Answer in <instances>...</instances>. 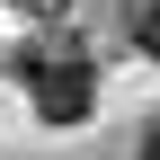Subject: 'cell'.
I'll list each match as a JSON object with an SVG mask.
<instances>
[{"label":"cell","instance_id":"cell-1","mask_svg":"<svg viewBox=\"0 0 160 160\" xmlns=\"http://www.w3.org/2000/svg\"><path fill=\"white\" fill-rule=\"evenodd\" d=\"M18 71H27V98H36L45 125H89V107H98V71H89V53H71V45H36V53H18Z\"/></svg>","mask_w":160,"mask_h":160},{"label":"cell","instance_id":"cell-2","mask_svg":"<svg viewBox=\"0 0 160 160\" xmlns=\"http://www.w3.org/2000/svg\"><path fill=\"white\" fill-rule=\"evenodd\" d=\"M125 27H133V45L160 62V0H125Z\"/></svg>","mask_w":160,"mask_h":160},{"label":"cell","instance_id":"cell-3","mask_svg":"<svg viewBox=\"0 0 160 160\" xmlns=\"http://www.w3.org/2000/svg\"><path fill=\"white\" fill-rule=\"evenodd\" d=\"M142 160H160V125H151V133H142Z\"/></svg>","mask_w":160,"mask_h":160}]
</instances>
